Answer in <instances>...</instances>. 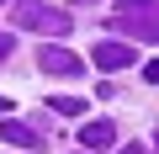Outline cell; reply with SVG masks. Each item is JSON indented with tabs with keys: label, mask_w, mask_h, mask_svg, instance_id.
I'll use <instances>...</instances> for the list:
<instances>
[{
	"label": "cell",
	"mask_w": 159,
	"mask_h": 154,
	"mask_svg": "<svg viewBox=\"0 0 159 154\" xmlns=\"http://www.w3.org/2000/svg\"><path fill=\"white\" fill-rule=\"evenodd\" d=\"M11 27L43 32V37H64L69 32V11H53L48 0H11Z\"/></svg>",
	"instance_id": "obj_1"
},
{
	"label": "cell",
	"mask_w": 159,
	"mask_h": 154,
	"mask_svg": "<svg viewBox=\"0 0 159 154\" xmlns=\"http://www.w3.org/2000/svg\"><path fill=\"white\" fill-rule=\"evenodd\" d=\"M96 69H127L138 53H133V43H117V37H106V43H96Z\"/></svg>",
	"instance_id": "obj_2"
},
{
	"label": "cell",
	"mask_w": 159,
	"mask_h": 154,
	"mask_svg": "<svg viewBox=\"0 0 159 154\" xmlns=\"http://www.w3.org/2000/svg\"><path fill=\"white\" fill-rule=\"evenodd\" d=\"M0 138H6L11 149H43V133L27 128V122H16L11 112H6V122H0Z\"/></svg>",
	"instance_id": "obj_3"
},
{
	"label": "cell",
	"mask_w": 159,
	"mask_h": 154,
	"mask_svg": "<svg viewBox=\"0 0 159 154\" xmlns=\"http://www.w3.org/2000/svg\"><path fill=\"white\" fill-rule=\"evenodd\" d=\"M37 64H43V74H80V58H74L69 48H58V43H48V48L37 53Z\"/></svg>",
	"instance_id": "obj_4"
},
{
	"label": "cell",
	"mask_w": 159,
	"mask_h": 154,
	"mask_svg": "<svg viewBox=\"0 0 159 154\" xmlns=\"http://www.w3.org/2000/svg\"><path fill=\"white\" fill-rule=\"evenodd\" d=\"M111 143H117V128H111V122H85V128H80V149L101 154V149H111Z\"/></svg>",
	"instance_id": "obj_5"
},
{
	"label": "cell",
	"mask_w": 159,
	"mask_h": 154,
	"mask_svg": "<svg viewBox=\"0 0 159 154\" xmlns=\"http://www.w3.org/2000/svg\"><path fill=\"white\" fill-rule=\"evenodd\" d=\"M111 27H117V32H138L143 43H159V21H148V16H143V21H138V16H117Z\"/></svg>",
	"instance_id": "obj_6"
},
{
	"label": "cell",
	"mask_w": 159,
	"mask_h": 154,
	"mask_svg": "<svg viewBox=\"0 0 159 154\" xmlns=\"http://www.w3.org/2000/svg\"><path fill=\"white\" fill-rule=\"evenodd\" d=\"M48 106H53L58 117H80V112H85V101H80V96H53Z\"/></svg>",
	"instance_id": "obj_7"
},
{
	"label": "cell",
	"mask_w": 159,
	"mask_h": 154,
	"mask_svg": "<svg viewBox=\"0 0 159 154\" xmlns=\"http://www.w3.org/2000/svg\"><path fill=\"white\" fill-rule=\"evenodd\" d=\"M143 80H148V85H159V58H148V64H143Z\"/></svg>",
	"instance_id": "obj_8"
},
{
	"label": "cell",
	"mask_w": 159,
	"mask_h": 154,
	"mask_svg": "<svg viewBox=\"0 0 159 154\" xmlns=\"http://www.w3.org/2000/svg\"><path fill=\"white\" fill-rule=\"evenodd\" d=\"M11 48H16V37H11V32H0V58H6Z\"/></svg>",
	"instance_id": "obj_9"
},
{
	"label": "cell",
	"mask_w": 159,
	"mask_h": 154,
	"mask_svg": "<svg viewBox=\"0 0 159 154\" xmlns=\"http://www.w3.org/2000/svg\"><path fill=\"white\" fill-rule=\"evenodd\" d=\"M122 6H127V11H143V6H154V0H122Z\"/></svg>",
	"instance_id": "obj_10"
},
{
	"label": "cell",
	"mask_w": 159,
	"mask_h": 154,
	"mask_svg": "<svg viewBox=\"0 0 159 154\" xmlns=\"http://www.w3.org/2000/svg\"><path fill=\"white\" fill-rule=\"evenodd\" d=\"M117 154H148V149H143V143H127V149H117Z\"/></svg>",
	"instance_id": "obj_11"
},
{
	"label": "cell",
	"mask_w": 159,
	"mask_h": 154,
	"mask_svg": "<svg viewBox=\"0 0 159 154\" xmlns=\"http://www.w3.org/2000/svg\"><path fill=\"white\" fill-rule=\"evenodd\" d=\"M6 112H11V101H6V96H0V117H6Z\"/></svg>",
	"instance_id": "obj_12"
},
{
	"label": "cell",
	"mask_w": 159,
	"mask_h": 154,
	"mask_svg": "<svg viewBox=\"0 0 159 154\" xmlns=\"http://www.w3.org/2000/svg\"><path fill=\"white\" fill-rule=\"evenodd\" d=\"M154 154H159V138H154Z\"/></svg>",
	"instance_id": "obj_13"
},
{
	"label": "cell",
	"mask_w": 159,
	"mask_h": 154,
	"mask_svg": "<svg viewBox=\"0 0 159 154\" xmlns=\"http://www.w3.org/2000/svg\"><path fill=\"white\" fill-rule=\"evenodd\" d=\"M0 6H6V0H0Z\"/></svg>",
	"instance_id": "obj_14"
},
{
	"label": "cell",
	"mask_w": 159,
	"mask_h": 154,
	"mask_svg": "<svg viewBox=\"0 0 159 154\" xmlns=\"http://www.w3.org/2000/svg\"><path fill=\"white\" fill-rule=\"evenodd\" d=\"M85 154H90V149H85Z\"/></svg>",
	"instance_id": "obj_15"
}]
</instances>
